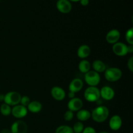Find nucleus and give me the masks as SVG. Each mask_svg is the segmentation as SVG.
Instances as JSON below:
<instances>
[{
    "mask_svg": "<svg viewBox=\"0 0 133 133\" xmlns=\"http://www.w3.org/2000/svg\"><path fill=\"white\" fill-rule=\"evenodd\" d=\"M57 1H58V0H57Z\"/></svg>",
    "mask_w": 133,
    "mask_h": 133,
    "instance_id": "obj_36",
    "label": "nucleus"
},
{
    "mask_svg": "<svg viewBox=\"0 0 133 133\" xmlns=\"http://www.w3.org/2000/svg\"><path fill=\"white\" fill-rule=\"evenodd\" d=\"M68 97L70 99H73V98H74V97H75V93H74V92H69V93H68Z\"/></svg>",
    "mask_w": 133,
    "mask_h": 133,
    "instance_id": "obj_31",
    "label": "nucleus"
},
{
    "mask_svg": "<svg viewBox=\"0 0 133 133\" xmlns=\"http://www.w3.org/2000/svg\"><path fill=\"white\" fill-rule=\"evenodd\" d=\"M12 109L10 107V105H7L6 103H3L0 107V112L2 115L5 116H8L11 114Z\"/></svg>",
    "mask_w": 133,
    "mask_h": 133,
    "instance_id": "obj_21",
    "label": "nucleus"
},
{
    "mask_svg": "<svg viewBox=\"0 0 133 133\" xmlns=\"http://www.w3.org/2000/svg\"><path fill=\"white\" fill-rule=\"evenodd\" d=\"M27 110L32 113H38L42 109V105L38 101H32L27 105Z\"/></svg>",
    "mask_w": 133,
    "mask_h": 133,
    "instance_id": "obj_17",
    "label": "nucleus"
},
{
    "mask_svg": "<svg viewBox=\"0 0 133 133\" xmlns=\"http://www.w3.org/2000/svg\"><path fill=\"white\" fill-rule=\"evenodd\" d=\"M109 116V109L106 106L100 105L92 110L91 117L97 123H103L107 120Z\"/></svg>",
    "mask_w": 133,
    "mask_h": 133,
    "instance_id": "obj_1",
    "label": "nucleus"
},
{
    "mask_svg": "<svg viewBox=\"0 0 133 133\" xmlns=\"http://www.w3.org/2000/svg\"><path fill=\"white\" fill-rule=\"evenodd\" d=\"M90 48L88 45L83 44V45H81L79 48H78L77 56L80 58L84 59V58L89 57V55H90Z\"/></svg>",
    "mask_w": 133,
    "mask_h": 133,
    "instance_id": "obj_16",
    "label": "nucleus"
},
{
    "mask_svg": "<svg viewBox=\"0 0 133 133\" xmlns=\"http://www.w3.org/2000/svg\"><path fill=\"white\" fill-rule=\"evenodd\" d=\"M79 2H80L81 5L82 6H87V5L89 4L90 1H89V0H80V1H79Z\"/></svg>",
    "mask_w": 133,
    "mask_h": 133,
    "instance_id": "obj_29",
    "label": "nucleus"
},
{
    "mask_svg": "<svg viewBox=\"0 0 133 133\" xmlns=\"http://www.w3.org/2000/svg\"><path fill=\"white\" fill-rule=\"evenodd\" d=\"M55 133H74L72 127L68 125H61L55 130Z\"/></svg>",
    "mask_w": 133,
    "mask_h": 133,
    "instance_id": "obj_22",
    "label": "nucleus"
},
{
    "mask_svg": "<svg viewBox=\"0 0 133 133\" xmlns=\"http://www.w3.org/2000/svg\"><path fill=\"white\" fill-rule=\"evenodd\" d=\"M91 118L90 112L84 109H81L77 113V118L79 122H85Z\"/></svg>",
    "mask_w": 133,
    "mask_h": 133,
    "instance_id": "obj_19",
    "label": "nucleus"
},
{
    "mask_svg": "<svg viewBox=\"0 0 133 133\" xmlns=\"http://www.w3.org/2000/svg\"><path fill=\"white\" fill-rule=\"evenodd\" d=\"M109 127L112 131H118L122 127V119L119 116L114 115L109 120Z\"/></svg>",
    "mask_w": 133,
    "mask_h": 133,
    "instance_id": "obj_14",
    "label": "nucleus"
},
{
    "mask_svg": "<svg viewBox=\"0 0 133 133\" xmlns=\"http://www.w3.org/2000/svg\"><path fill=\"white\" fill-rule=\"evenodd\" d=\"M99 133H109V132H105V131H103V132H99Z\"/></svg>",
    "mask_w": 133,
    "mask_h": 133,
    "instance_id": "obj_35",
    "label": "nucleus"
},
{
    "mask_svg": "<svg viewBox=\"0 0 133 133\" xmlns=\"http://www.w3.org/2000/svg\"><path fill=\"white\" fill-rule=\"evenodd\" d=\"M83 106V101L78 97H74V98L71 99L68 103V108L69 110H71L72 112L79 111L82 109Z\"/></svg>",
    "mask_w": 133,
    "mask_h": 133,
    "instance_id": "obj_12",
    "label": "nucleus"
},
{
    "mask_svg": "<svg viewBox=\"0 0 133 133\" xmlns=\"http://www.w3.org/2000/svg\"><path fill=\"white\" fill-rule=\"evenodd\" d=\"M4 97H5V95L0 94V101H3Z\"/></svg>",
    "mask_w": 133,
    "mask_h": 133,
    "instance_id": "obj_33",
    "label": "nucleus"
},
{
    "mask_svg": "<svg viewBox=\"0 0 133 133\" xmlns=\"http://www.w3.org/2000/svg\"><path fill=\"white\" fill-rule=\"evenodd\" d=\"M51 94L53 99L57 101H62L66 97V92L64 90L60 87H53L51 90Z\"/></svg>",
    "mask_w": 133,
    "mask_h": 133,
    "instance_id": "obj_11",
    "label": "nucleus"
},
{
    "mask_svg": "<svg viewBox=\"0 0 133 133\" xmlns=\"http://www.w3.org/2000/svg\"><path fill=\"white\" fill-rule=\"evenodd\" d=\"M0 133H11V131H10V130L9 129L5 128L1 130V132Z\"/></svg>",
    "mask_w": 133,
    "mask_h": 133,
    "instance_id": "obj_32",
    "label": "nucleus"
},
{
    "mask_svg": "<svg viewBox=\"0 0 133 133\" xmlns=\"http://www.w3.org/2000/svg\"><path fill=\"white\" fill-rule=\"evenodd\" d=\"M112 51L116 55L119 57H123L128 53L127 45L124 43L119 42L113 45Z\"/></svg>",
    "mask_w": 133,
    "mask_h": 133,
    "instance_id": "obj_9",
    "label": "nucleus"
},
{
    "mask_svg": "<svg viewBox=\"0 0 133 133\" xmlns=\"http://www.w3.org/2000/svg\"><path fill=\"white\" fill-rule=\"evenodd\" d=\"M125 39L129 45H133V28L129 29L125 33Z\"/></svg>",
    "mask_w": 133,
    "mask_h": 133,
    "instance_id": "obj_24",
    "label": "nucleus"
},
{
    "mask_svg": "<svg viewBox=\"0 0 133 133\" xmlns=\"http://www.w3.org/2000/svg\"><path fill=\"white\" fill-rule=\"evenodd\" d=\"M127 51L129 53H133V45H129L127 46Z\"/></svg>",
    "mask_w": 133,
    "mask_h": 133,
    "instance_id": "obj_30",
    "label": "nucleus"
},
{
    "mask_svg": "<svg viewBox=\"0 0 133 133\" xmlns=\"http://www.w3.org/2000/svg\"><path fill=\"white\" fill-rule=\"evenodd\" d=\"M115 96L114 90L109 86H105L100 90V96L103 99L107 101H110L114 98Z\"/></svg>",
    "mask_w": 133,
    "mask_h": 133,
    "instance_id": "obj_13",
    "label": "nucleus"
},
{
    "mask_svg": "<svg viewBox=\"0 0 133 133\" xmlns=\"http://www.w3.org/2000/svg\"><path fill=\"white\" fill-rule=\"evenodd\" d=\"M84 80L90 87H96L99 84L101 77L99 73L94 70H90L84 75Z\"/></svg>",
    "mask_w": 133,
    "mask_h": 133,
    "instance_id": "obj_4",
    "label": "nucleus"
},
{
    "mask_svg": "<svg viewBox=\"0 0 133 133\" xmlns=\"http://www.w3.org/2000/svg\"><path fill=\"white\" fill-rule=\"evenodd\" d=\"M21 95L18 92L12 91L6 93L4 97V102L5 103L10 105V106H15L18 105L20 103Z\"/></svg>",
    "mask_w": 133,
    "mask_h": 133,
    "instance_id": "obj_5",
    "label": "nucleus"
},
{
    "mask_svg": "<svg viewBox=\"0 0 133 133\" xmlns=\"http://www.w3.org/2000/svg\"><path fill=\"white\" fill-rule=\"evenodd\" d=\"M120 32L118 29H111L107 34L106 41L110 44H116L120 38Z\"/></svg>",
    "mask_w": 133,
    "mask_h": 133,
    "instance_id": "obj_10",
    "label": "nucleus"
},
{
    "mask_svg": "<svg viewBox=\"0 0 133 133\" xmlns=\"http://www.w3.org/2000/svg\"><path fill=\"white\" fill-rule=\"evenodd\" d=\"M70 2H79L80 1V0H69Z\"/></svg>",
    "mask_w": 133,
    "mask_h": 133,
    "instance_id": "obj_34",
    "label": "nucleus"
},
{
    "mask_svg": "<svg viewBox=\"0 0 133 133\" xmlns=\"http://www.w3.org/2000/svg\"><path fill=\"white\" fill-rule=\"evenodd\" d=\"M10 130L11 133H27V125L24 121L17 120L12 124Z\"/></svg>",
    "mask_w": 133,
    "mask_h": 133,
    "instance_id": "obj_6",
    "label": "nucleus"
},
{
    "mask_svg": "<svg viewBox=\"0 0 133 133\" xmlns=\"http://www.w3.org/2000/svg\"><path fill=\"white\" fill-rule=\"evenodd\" d=\"M92 68L94 71L97 73L104 72L107 69V66L101 60H96L92 63Z\"/></svg>",
    "mask_w": 133,
    "mask_h": 133,
    "instance_id": "obj_18",
    "label": "nucleus"
},
{
    "mask_svg": "<svg viewBox=\"0 0 133 133\" xmlns=\"http://www.w3.org/2000/svg\"><path fill=\"white\" fill-rule=\"evenodd\" d=\"M27 113H28V110H27V107L22 105H19V104L14 106L11 110L12 115L14 118H18V119L25 117Z\"/></svg>",
    "mask_w": 133,
    "mask_h": 133,
    "instance_id": "obj_8",
    "label": "nucleus"
},
{
    "mask_svg": "<svg viewBox=\"0 0 133 133\" xmlns=\"http://www.w3.org/2000/svg\"><path fill=\"white\" fill-rule=\"evenodd\" d=\"M74 117V112L68 110V111H66V112L64 113V120L67 121V122H70V121L72 120Z\"/></svg>",
    "mask_w": 133,
    "mask_h": 133,
    "instance_id": "obj_25",
    "label": "nucleus"
},
{
    "mask_svg": "<svg viewBox=\"0 0 133 133\" xmlns=\"http://www.w3.org/2000/svg\"><path fill=\"white\" fill-rule=\"evenodd\" d=\"M78 68H79V70L81 72L85 74L86 73H87L90 70L91 64L89 61L84 59L79 62Z\"/></svg>",
    "mask_w": 133,
    "mask_h": 133,
    "instance_id": "obj_20",
    "label": "nucleus"
},
{
    "mask_svg": "<svg viewBox=\"0 0 133 133\" xmlns=\"http://www.w3.org/2000/svg\"><path fill=\"white\" fill-rule=\"evenodd\" d=\"M127 67L131 72L133 71V57H131L127 61Z\"/></svg>",
    "mask_w": 133,
    "mask_h": 133,
    "instance_id": "obj_27",
    "label": "nucleus"
},
{
    "mask_svg": "<svg viewBox=\"0 0 133 133\" xmlns=\"http://www.w3.org/2000/svg\"><path fill=\"white\" fill-rule=\"evenodd\" d=\"M84 128L83 123L81 122H77L74 123L72 129L74 133H82Z\"/></svg>",
    "mask_w": 133,
    "mask_h": 133,
    "instance_id": "obj_23",
    "label": "nucleus"
},
{
    "mask_svg": "<svg viewBox=\"0 0 133 133\" xmlns=\"http://www.w3.org/2000/svg\"><path fill=\"white\" fill-rule=\"evenodd\" d=\"M82 133H97L94 128L92 127H87L84 128Z\"/></svg>",
    "mask_w": 133,
    "mask_h": 133,
    "instance_id": "obj_28",
    "label": "nucleus"
},
{
    "mask_svg": "<svg viewBox=\"0 0 133 133\" xmlns=\"http://www.w3.org/2000/svg\"><path fill=\"white\" fill-rule=\"evenodd\" d=\"M84 97L88 102H96L101 97L100 90L96 87H88L84 91Z\"/></svg>",
    "mask_w": 133,
    "mask_h": 133,
    "instance_id": "obj_3",
    "label": "nucleus"
},
{
    "mask_svg": "<svg viewBox=\"0 0 133 133\" xmlns=\"http://www.w3.org/2000/svg\"><path fill=\"white\" fill-rule=\"evenodd\" d=\"M30 102H31V101H30V99L28 96H22V97H21L20 103L21 105H23V106L27 107V105L29 104Z\"/></svg>",
    "mask_w": 133,
    "mask_h": 133,
    "instance_id": "obj_26",
    "label": "nucleus"
},
{
    "mask_svg": "<svg viewBox=\"0 0 133 133\" xmlns=\"http://www.w3.org/2000/svg\"><path fill=\"white\" fill-rule=\"evenodd\" d=\"M122 77V71L118 68H109L105 71V77L109 82H116L119 81Z\"/></svg>",
    "mask_w": 133,
    "mask_h": 133,
    "instance_id": "obj_2",
    "label": "nucleus"
},
{
    "mask_svg": "<svg viewBox=\"0 0 133 133\" xmlns=\"http://www.w3.org/2000/svg\"><path fill=\"white\" fill-rule=\"evenodd\" d=\"M83 87V82L79 78H75L73 79L69 84V91L73 92L74 93L79 92L81 90Z\"/></svg>",
    "mask_w": 133,
    "mask_h": 133,
    "instance_id": "obj_15",
    "label": "nucleus"
},
{
    "mask_svg": "<svg viewBox=\"0 0 133 133\" xmlns=\"http://www.w3.org/2000/svg\"><path fill=\"white\" fill-rule=\"evenodd\" d=\"M56 6L57 10L62 14H68L72 9V5L69 0H58Z\"/></svg>",
    "mask_w": 133,
    "mask_h": 133,
    "instance_id": "obj_7",
    "label": "nucleus"
}]
</instances>
